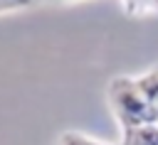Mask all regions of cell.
<instances>
[{
  "instance_id": "cell-5",
  "label": "cell",
  "mask_w": 158,
  "mask_h": 145,
  "mask_svg": "<svg viewBox=\"0 0 158 145\" xmlns=\"http://www.w3.org/2000/svg\"><path fill=\"white\" fill-rule=\"evenodd\" d=\"M57 145H121V140H118V143H109V140L89 138V135H84V133H79V130H67V133L59 135V143H57Z\"/></svg>"
},
{
  "instance_id": "cell-3",
  "label": "cell",
  "mask_w": 158,
  "mask_h": 145,
  "mask_svg": "<svg viewBox=\"0 0 158 145\" xmlns=\"http://www.w3.org/2000/svg\"><path fill=\"white\" fill-rule=\"evenodd\" d=\"M136 84H138L141 93L146 96V101H148V106H151V111H153V116L158 120V66L141 74V76H136Z\"/></svg>"
},
{
  "instance_id": "cell-2",
  "label": "cell",
  "mask_w": 158,
  "mask_h": 145,
  "mask_svg": "<svg viewBox=\"0 0 158 145\" xmlns=\"http://www.w3.org/2000/svg\"><path fill=\"white\" fill-rule=\"evenodd\" d=\"M121 145H158V123L121 130Z\"/></svg>"
},
{
  "instance_id": "cell-7",
  "label": "cell",
  "mask_w": 158,
  "mask_h": 145,
  "mask_svg": "<svg viewBox=\"0 0 158 145\" xmlns=\"http://www.w3.org/2000/svg\"><path fill=\"white\" fill-rule=\"evenodd\" d=\"M49 2H77V0H49Z\"/></svg>"
},
{
  "instance_id": "cell-6",
  "label": "cell",
  "mask_w": 158,
  "mask_h": 145,
  "mask_svg": "<svg viewBox=\"0 0 158 145\" xmlns=\"http://www.w3.org/2000/svg\"><path fill=\"white\" fill-rule=\"evenodd\" d=\"M37 0H0V15L5 12H17V10H27L32 7Z\"/></svg>"
},
{
  "instance_id": "cell-4",
  "label": "cell",
  "mask_w": 158,
  "mask_h": 145,
  "mask_svg": "<svg viewBox=\"0 0 158 145\" xmlns=\"http://www.w3.org/2000/svg\"><path fill=\"white\" fill-rule=\"evenodd\" d=\"M121 7L126 15H133V17L158 15V0H121Z\"/></svg>"
},
{
  "instance_id": "cell-1",
  "label": "cell",
  "mask_w": 158,
  "mask_h": 145,
  "mask_svg": "<svg viewBox=\"0 0 158 145\" xmlns=\"http://www.w3.org/2000/svg\"><path fill=\"white\" fill-rule=\"evenodd\" d=\"M109 108L121 130L158 123L133 76H116L109 84Z\"/></svg>"
}]
</instances>
